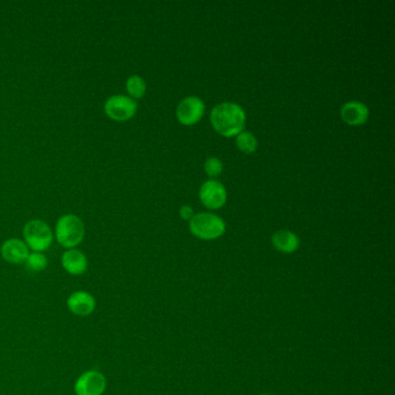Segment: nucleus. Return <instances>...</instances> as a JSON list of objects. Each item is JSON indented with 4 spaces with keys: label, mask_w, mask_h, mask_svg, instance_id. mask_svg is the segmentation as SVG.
<instances>
[{
    "label": "nucleus",
    "mask_w": 395,
    "mask_h": 395,
    "mask_svg": "<svg viewBox=\"0 0 395 395\" xmlns=\"http://www.w3.org/2000/svg\"><path fill=\"white\" fill-rule=\"evenodd\" d=\"M246 115L240 105L224 102L216 105L211 112V123L218 134L225 137L239 134L245 127Z\"/></svg>",
    "instance_id": "f257e3e1"
},
{
    "label": "nucleus",
    "mask_w": 395,
    "mask_h": 395,
    "mask_svg": "<svg viewBox=\"0 0 395 395\" xmlns=\"http://www.w3.org/2000/svg\"><path fill=\"white\" fill-rule=\"evenodd\" d=\"M54 236L59 245L71 250L81 243L85 238V224L77 214H63L56 223Z\"/></svg>",
    "instance_id": "f03ea898"
},
{
    "label": "nucleus",
    "mask_w": 395,
    "mask_h": 395,
    "mask_svg": "<svg viewBox=\"0 0 395 395\" xmlns=\"http://www.w3.org/2000/svg\"><path fill=\"white\" fill-rule=\"evenodd\" d=\"M23 238L28 248L42 253L51 246L54 241V233L45 221L32 219L23 226Z\"/></svg>",
    "instance_id": "7ed1b4c3"
},
{
    "label": "nucleus",
    "mask_w": 395,
    "mask_h": 395,
    "mask_svg": "<svg viewBox=\"0 0 395 395\" xmlns=\"http://www.w3.org/2000/svg\"><path fill=\"white\" fill-rule=\"evenodd\" d=\"M189 229L194 236L204 240L217 239L225 232V223L216 214H197L190 219Z\"/></svg>",
    "instance_id": "20e7f679"
},
{
    "label": "nucleus",
    "mask_w": 395,
    "mask_h": 395,
    "mask_svg": "<svg viewBox=\"0 0 395 395\" xmlns=\"http://www.w3.org/2000/svg\"><path fill=\"white\" fill-rule=\"evenodd\" d=\"M137 102L130 97L115 94L109 97L105 100L103 109H105V115L109 119L117 121V122H123L134 117V114L137 112Z\"/></svg>",
    "instance_id": "39448f33"
},
{
    "label": "nucleus",
    "mask_w": 395,
    "mask_h": 395,
    "mask_svg": "<svg viewBox=\"0 0 395 395\" xmlns=\"http://www.w3.org/2000/svg\"><path fill=\"white\" fill-rule=\"evenodd\" d=\"M107 387L105 376L97 370L83 372L74 384L77 395H102Z\"/></svg>",
    "instance_id": "423d86ee"
},
{
    "label": "nucleus",
    "mask_w": 395,
    "mask_h": 395,
    "mask_svg": "<svg viewBox=\"0 0 395 395\" xmlns=\"http://www.w3.org/2000/svg\"><path fill=\"white\" fill-rule=\"evenodd\" d=\"M204 103L201 99L189 97L182 100L176 109V117L182 124L192 125L203 117Z\"/></svg>",
    "instance_id": "0eeeda50"
},
{
    "label": "nucleus",
    "mask_w": 395,
    "mask_h": 395,
    "mask_svg": "<svg viewBox=\"0 0 395 395\" xmlns=\"http://www.w3.org/2000/svg\"><path fill=\"white\" fill-rule=\"evenodd\" d=\"M200 197L205 207L209 209H219L226 202V190L221 182L210 180L202 185Z\"/></svg>",
    "instance_id": "6e6552de"
},
{
    "label": "nucleus",
    "mask_w": 395,
    "mask_h": 395,
    "mask_svg": "<svg viewBox=\"0 0 395 395\" xmlns=\"http://www.w3.org/2000/svg\"><path fill=\"white\" fill-rule=\"evenodd\" d=\"M0 253L5 261L11 265H20L23 263L30 255V248L25 241L18 238H11L6 240L0 248Z\"/></svg>",
    "instance_id": "1a4fd4ad"
},
{
    "label": "nucleus",
    "mask_w": 395,
    "mask_h": 395,
    "mask_svg": "<svg viewBox=\"0 0 395 395\" xmlns=\"http://www.w3.org/2000/svg\"><path fill=\"white\" fill-rule=\"evenodd\" d=\"M68 307L73 314L78 316H88L94 312L97 307L95 298L86 291L73 292L68 299Z\"/></svg>",
    "instance_id": "9d476101"
},
{
    "label": "nucleus",
    "mask_w": 395,
    "mask_h": 395,
    "mask_svg": "<svg viewBox=\"0 0 395 395\" xmlns=\"http://www.w3.org/2000/svg\"><path fill=\"white\" fill-rule=\"evenodd\" d=\"M62 265L70 275H83L88 270V260L81 250L71 248L63 254Z\"/></svg>",
    "instance_id": "9b49d317"
},
{
    "label": "nucleus",
    "mask_w": 395,
    "mask_h": 395,
    "mask_svg": "<svg viewBox=\"0 0 395 395\" xmlns=\"http://www.w3.org/2000/svg\"><path fill=\"white\" fill-rule=\"evenodd\" d=\"M341 117L345 123L350 125H359L367 120L369 109L362 102H347L341 109Z\"/></svg>",
    "instance_id": "f8f14e48"
},
{
    "label": "nucleus",
    "mask_w": 395,
    "mask_h": 395,
    "mask_svg": "<svg viewBox=\"0 0 395 395\" xmlns=\"http://www.w3.org/2000/svg\"><path fill=\"white\" fill-rule=\"evenodd\" d=\"M272 245L282 253H294L299 247V239L290 231H278L272 236Z\"/></svg>",
    "instance_id": "ddd939ff"
},
{
    "label": "nucleus",
    "mask_w": 395,
    "mask_h": 395,
    "mask_svg": "<svg viewBox=\"0 0 395 395\" xmlns=\"http://www.w3.org/2000/svg\"><path fill=\"white\" fill-rule=\"evenodd\" d=\"M127 91L130 94V98H142L145 94L146 83L142 77L132 74L127 80Z\"/></svg>",
    "instance_id": "4468645a"
},
{
    "label": "nucleus",
    "mask_w": 395,
    "mask_h": 395,
    "mask_svg": "<svg viewBox=\"0 0 395 395\" xmlns=\"http://www.w3.org/2000/svg\"><path fill=\"white\" fill-rule=\"evenodd\" d=\"M236 145L243 152L253 153L256 150L258 142L256 138L250 132H240L236 137Z\"/></svg>",
    "instance_id": "2eb2a0df"
},
{
    "label": "nucleus",
    "mask_w": 395,
    "mask_h": 395,
    "mask_svg": "<svg viewBox=\"0 0 395 395\" xmlns=\"http://www.w3.org/2000/svg\"><path fill=\"white\" fill-rule=\"evenodd\" d=\"M26 265H27V268L30 269L32 272H42L47 268V256L43 253L34 252L28 255V258L26 260Z\"/></svg>",
    "instance_id": "dca6fc26"
},
{
    "label": "nucleus",
    "mask_w": 395,
    "mask_h": 395,
    "mask_svg": "<svg viewBox=\"0 0 395 395\" xmlns=\"http://www.w3.org/2000/svg\"><path fill=\"white\" fill-rule=\"evenodd\" d=\"M204 168H205L207 175L217 176L223 171V163L218 158L212 156V158H207L205 165H204Z\"/></svg>",
    "instance_id": "f3484780"
},
{
    "label": "nucleus",
    "mask_w": 395,
    "mask_h": 395,
    "mask_svg": "<svg viewBox=\"0 0 395 395\" xmlns=\"http://www.w3.org/2000/svg\"><path fill=\"white\" fill-rule=\"evenodd\" d=\"M180 214H181V217L185 221H188V219H192V209L188 205H183V207L180 209Z\"/></svg>",
    "instance_id": "a211bd4d"
},
{
    "label": "nucleus",
    "mask_w": 395,
    "mask_h": 395,
    "mask_svg": "<svg viewBox=\"0 0 395 395\" xmlns=\"http://www.w3.org/2000/svg\"><path fill=\"white\" fill-rule=\"evenodd\" d=\"M261 395H268V394H261Z\"/></svg>",
    "instance_id": "6ab92c4d"
}]
</instances>
